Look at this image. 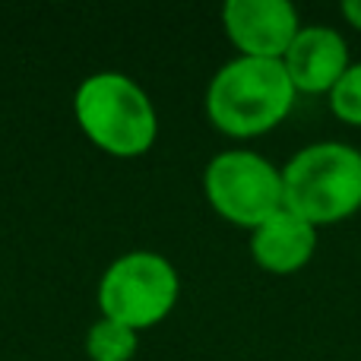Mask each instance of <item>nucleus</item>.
<instances>
[{
    "instance_id": "f257e3e1",
    "label": "nucleus",
    "mask_w": 361,
    "mask_h": 361,
    "mask_svg": "<svg viewBox=\"0 0 361 361\" xmlns=\"http://www.w3.org/2000/svg\"><path fill=\"white\" fill-rule=\"evenodd\" d=\"M295 99L298 89L282 61L238 54L212 76L206 89V114L222 133L247 140L279 127L295 108Z\"/></svg>"
},
{
    "instance_id": "f03ea898",
    "label": "nucleus",
    "mask_w": 361,
    "mask_h": 361,
    "mask_svg": "<svg viewBox=\"0 0 361 361\" xmlns=\"http://www.w3.org/2000/svg\"><path fill=\"white\" fill-rule=\"evenodd\" d=\"M286 209L305 222L330 225L361 209V149L324 140L298 149L282 169Z\"/></svg>"
},
{
    "instance_id": "7ed1b4c3",
    "label": "nucleus",
    "mask_w": 361,
    "mask_h": 361,
    "mask_svg": "<svg viewBox=\"0 0 361 361\" xmlns=\"http://www.w3.org/2000/svg\"><path fill=\"white\" fill-rule=\"evenodd\" d=\"M76 124L102 152L137 159L152 149L159 118L149 95L124 73H92L76 86Z\"/></svg>"
},
{
    "instance_id": "20e7f679",
    "label": "nucleus",
    "mask_w": 361,
    "mask_h": 361,
    "mask_svg": "<svg viewBox=\"0 0 361 361\" xmlns=\"http://www.w3.org/2000/svg\"><path fill=\"white\" fill-rule=\"evenodd\" d=\"M178 269L152 250H133L114 260L99 282L102 317L118 320L130 330H149L162 324L178 305Z\"/></svg>"
},
{
    "instance_id": "39448f33",
    "label": "nucleus",
    "mask_w": 361,
    "mask_h": 361,
    "mask_svg": "<svg viewBox=\"0 0 361 361\" xmlns=\"http://www.w3.org/2000/svg\"><path fill=\"white\" fill-rule=\"evenodd\" d=\"M203 190L219 216L250 231L286 206L282 169L250 149L219 152L203 171Z\"/></svg>"
},
{
    "instance_id": "423d86ee",
    "label": "nucleus",
    "mask_w": 361,
    "mask_h": 361,
    "mask_svg": "<svg viewBox=\"0 0 361 361\" xmlns=\"http://www.w3.org/2000/svg\"><path fill=\"white\" fill-rule=\"evenodd\" d=\"M225 35L241 57L282 61L301 32V19L288 0H228L222 6Z\"/></svg>"
},
{
    "instance_id": "0eeeda50",
    "label": "nucleus",
    "mask_w": 361,
    "mask_h": 361,
    "mask_svg": "<svg viewBox=\"0 0 361 361\" xmlns=\"http://www.w3.org/2000/svg\"><path fill=\"white\" fill-rule=\"evenodd\" d=\"M282 63L298 92L330 95L333 86L349 70V44L333 25H301Z\"/></svg>"
},
{
    "instance_id": "6e6552de",
    "label": "nucleus",
    "mask_w": 361,
    "mask_h": 361,
    "mask_svg": "<svg viewBox=\"0 0 361 361\" xmlns=\"http://www.w3.org/2000/svg\"><path fill=\"white\" fill-rule=\"evenodd\" d=\"M317 250V228L282 206L276 216L250 231V257L260 269L276 276L298 273Z\"/></svg>"
},
{
    "instance_id": "1a4fd4ad",
    "label": "nucleus",
    "mask_w": 361,
    "mask_h": 361,
    "mask_svg": "<svg viewBox=\"0 0 361 361\" xmlns=\"http://www.w3.org/2000/svg\"><path fill=\"white\" fill-rule=\"evenodd\" d=\"M137 345H140L137 330L108 317H99L86 333L89 361H130L137 355Z\"/></svg>"
},
{
    "instance_id": "9d476101",
    "label": "nucleus",
    "mask_w": 361,
    "mask_h": 361,
    "mask_svg": "<svg viewBox=\"0 0 361 361\" xmlns=\"http://www.w3.org/2000/svg\"><path fill=\"white\" fill-rule=\"evenodd\" d=\"M330 111L345 124L361 127V63H349L343 80L330 92Z\"/></svg>"
},
{
    "instance_id": "9b49d317",
    "label": "nucleus",
    "mask_w": 361,
    "mask_h": 361,
    "mask_svg": "<svg viewBox=\"0 0 361 361\" xmlns=\"http://www.w3.org/2000/svg\"><path fill=\"white\" fill-rule=\"evenodd\" d=\"M343 16L361 32V0H345V4H343Z\"/></svg>"
}]
</instances>
